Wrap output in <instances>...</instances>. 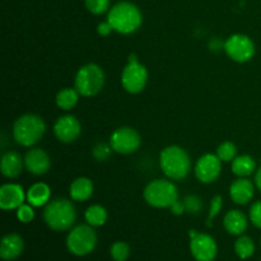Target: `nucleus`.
I'll use <instances>...</instances> for the list:
<instances>
[{
	"mask_svg": "<svg viewBox=\"0 0 261 261\" xmlns=\"http://www.w3.org/2000/svg\"><path fill=\"white\" fill-rule=\"evenodd\" d=\"M107 22L112 30L120 35H132L137 32L143 23V15L139 8L130 2H119L110 8Z\"/></svg>",
	"mask_w": 261,
	"mask_h": 261,
	"instance_id": "f257e3e1",
	"label": "nucleus"
},
{
	"mask_svg": "<svg viewBox=\"0 0 261 261\" xmlns=\"http://www.w3.org/2000/svg\"><path fill=\"white\" fill-rule=\"evenodd\" d=\"M260 246H261V240H260Z\"/></svg>",
	"mask_w": 261,
	"mask_h": 261,
	"instance_id": "e433bc0d",
	"label": "nucleus"
},
{
	"mask_svg": "<svg viewBox=\"0 0 261 261\" xmlns=\"http://www.w3.org/2000/svg\"><path fill=\"white\" fill-rule=\"evenodd\" d=\"M79 92L75 88H64L56 94V106L64 111H70L76 106L79 101Z\"/></svg>",
	"mask_w": 261,
	"mask_h": 261,
	"instance_id": "5701e85b",
	"label": "nucleus"
},
{
	"mask_svg": "<svg viewBox=\"0 0 261 261\" xmlns=\"http://www.w3.org/2000/svg\"><path fill=\"white\" fill-rule=\"evenodd\" d=\"M190 252L196 261H214L218 255V245L208 233H196L190 239Z\"/></svg>",
	"mask_w": 261,
	"mask_h": 261,
	"instance_id": "f8f14e48",
	"label": "nucleus"
},
{
	"mask_svg": "<svg viewBox=\"0 0 261 261\" xmlns=\"http://www.w3.org/2000/svg\"><path fill=\"white\" fill-rule=\"evenodd\" d=\"M249 219L246 214L240 209H232L226 213L223 218V227L232 236H241L246 232Z\"/></svg>",
	"mask_w": 261,
	"mask_h": 261,
	"instance_id": "6ab92c4d",
	"label": "nucleus"
},
{
	"mask_svg": "<svg viewBox=\"0 0 261 261\" xmlns=\"http://www.w3.org/2000/svg\"><path fill=\"white\" fill-rule=\"evenodd\" d=\"M51 199V189L45 182H36L27 190V203L35 208H41L48 204Z\"/></svg>",
	"mask_w": 261,
	"mask_h": 261,
	"instance_id": "412c9836",
	"label": "nucleus"
},
{
	"mask_svg": "<svg viewBox=\"0 0 261 261\" xmlns=\"http://www.w3.org/2000/svg\"><path fill=\"white\" fill-rule=\"evenodd\" d=\"M249 219L256 228L261 229V200L251 205L249 212Z\"/></svg>",
	"mask_w": 261,
	"mask_h": 261,
	"instance_id": "473e14b6",
	"label": "nucleus"
},
{
	"mask_svg": "<svg viewBox=\"0 0 261 261\" xmlns=\"http://www.w3.org/2000/svg\"><path fill=\"white\" fill-rule=\"evenodd\" d=\"M160 167L170 180H184L191 171L190 155L180 145L166 147L160 154Z\"/></svg>",
	"mask_w": 261,
	"mask_h": 261,
	"instance_id": "7ed1b4c3",
	"label": "nucleus"
},
{
	"mask_svg": "<svg viewBox=\"0 0 261 261\" xmlns=\"http://www.w3.org/2000/svg\"><path fill=\"white\" fill-rule=\"evenodd\" d=\"M222 163L223 162L214 153H206V154L201 155L196 161L195 167H194L195 177L201 184H213L214 181L218 180L219 175H221Z\"/></svg>",
	"mask_w": 261,
	"mask_h": 261,
	"instance_id": "9b49d317",
	"label": "nucleus"
},
{
	"mask_svg": "<svg viewBox=\"0 0 261 261\" xmlns=\"http://www.w3.org/2000/svg\"><path fill=\"white\" fill-rule=\"evenodd\" d=\"M27 200V193L19 184H5L0 188V208L3 211H17Z\"/></svg>",
	"mask_w": 261,
	"mask_h": 261,
	"instance_id": "4468645a",
	"label": "nucleus"
},
{
	"mask_svg": "<svg viewBox=\"0 0 261 261\" xmlns=\"http://www.w3.org/2000/svg\"><path fill=\"white\" fill-rule=\"evenodd\" d=\"M222 206H223V199L221 195H216L212 198L211 200V206H209V213H208V219H206V226L211 228L212 227V221L216 218L219 214V212L222 211Z\"/></svg>",
	"mask_w": 261,
	"mask_h": 261,
	"instance_id": "7c9ffc66",
	"label": "nucleus"
},
{
	"mask_svg": "<svg viewBox=\"0 0 261 261\" xmlns=\"http://www.w3.org/2000/svg\"><path fill=\"white\" fill-rule=\"evenodd\" d=\"M109 218V213H107L106 208L99 204H94L87 208V211L84 212V219H86L87 223L92 227H102L107 222Z\"/></svg>",
	"mask_w": 261,
	"mask_h": 261,
	"instance_id": "b1692460",
	"label": "nucleus"
},
{
	"mask_svg": "<svg viewBox=\"0 0 261 261\" xmlns=\"http://www.w3.org/2000/svg\"><path fill=\"white\" fill-rule=\"evenodd\" d=\"M24 167L30 173L35 176L45 175L51 167L50 155L40 148L30 149L24 154Z\"/></svg>",
	"mask_w": 261,
	"mask_h": 261,
	"instance_id": "2eb2a0df",
	"label": "nucleus"
},
{
	"mask_svg": "<svg viewBox=\"0 0 261 261\" xmlns=\"http://www.w3.org/2000/svg\"><path fill=\"white\" fill-rule=\"evenodd\" d=\"M97 237L94 227L87 224H79L70 229L66 237V247L69 252L75 256H86L89 255L97 246Z\"/></svg>",
	"mask_w": 261,
	"mask_h": 261,
	"instance_id": "0eeeda50",
	"label": "nucleus"
},
{
	"mask_svg": "<svg viewBox=\"0 0 261 261\" xmlns=\"http://www.w3.org/2000/svg\"><path fill=\"white\" fill-rule=\"evenodd\" d=\"M217 155L222 162H232L237 157V147L232 142H224L217 148Z\"/></svg>",
	"mask_w": 261,
	"mask_h": 261,
	"instance_id": "a878e982",
	"label": "nucleus"
},
{
	"mask_svg": "<svg viewBox=\"0 0 261 261\" xmlns=\"http://www.w3.org/2000/svg\"><path fill=\"white\" fill-rule=\"evenodd\" d=\"M94 186L92 182L91 178L88 177H78L70 184V188H69V195H70L71 200L78 201H86L93 195Z\"/></svg>",
	"mask_w": 261,
	"mask_h": 261,
	"instance_id": "aec40b11",
	"label": "nucleus"
},
{
	"mask_svg": "<svg viewBox=\"0 0 261 261\" xmlns=\"http://www.w3.org/2000/svg\"><path fill=\"white\" fill-rule=\"evenodd\" d=\"M143 196L153 208H171L178 200V189L170 178H158L145 186Z\"/></svg>",
	"mask_w": 261,
	"mask_h": 261,
	"instance_id": "39448f33",
	"label": "nucleus"
},
{
	"mask_svg": "<svg viewBox=\"0 0 261 261\" xmlns=\"http://www.w3.org/2000/svg\"><path fill=\"white\" fill-rule=\"evenodd\" d=\"M223 48L229 59L241 64L251 60L256 53L254 41L249 36L242 35V33L229 36L224 42Z\"/></svg>",
	"mask_w": 261,
	"mask_h": 261,
	"instance_id": "1a4fd4ad",
	"label": "nucleus"
},
{
	"mask_svg": "<svg viewBox=\"0 0 261 261\" xmlns=\"http://www.w3.org/2000/svg\"><path fill=\"white\" fill-rule=\"evenodd\" d=\"M110 254L115 261H126L130 256V246L126 242L117 241L111 246Z\"/></svg>",
	"mask_w": 261,
	"mask_h": 261,
	"instance_id": "bb28decb",
	"label": "nucleus"
},
{
	"mask_svg": "<svg viewBox=\"0 0 261 261\" xmlns=\"http://www.w3.org/2000/svg\"><path fill=\"white\" fill-rule=\"evenodd\" d=\"M24 167V158L15 150H8L2 155L0 171L7 178H15L22 173Z\"/></svg>",
	"mask_w": 261,
	"mask_h": 261,
	"instance_id": "a211bd4d",
	"label": "nucleus"
},
{
	"mask_svg": "<svg viewBox=\"0 0 261 261\" xmlns=\"http://www.w3.org/2000/svg\"><path fill=\"white\" fill-rule=\"evenodd\" d=\"M112 150L117 154L127 155L137 152L142 145V138L135 129L130 126L117 127L110 137Z\"/></svg>",
	"mask_w": 261,
	"mask_h": 261,
	"instance_id": "9d476101",
	"label": "nucleus"
},
{
	"mask_svg": "<svg viewBox=\"0 0 261 261\" xmlns=\"http://www.w3.org/2000/svg\"><path fill=\"white\" fill-rule=\"evenodd\" d=\"M255 196V184L247 177H239L229 186V198L234 204L246 205Z\"/></svg>",
	"mask_w": 261,
	"mask_h": 261,
	"instance_id": "dca6fc26",
	"label": "nucleus"
},
{
	"mask_svg": "<svg viewBox=\"0 0 261 261\" xmlns=\"http://www.w3.org/2000/svg\"><path fill=\"white\" fill-rule=\"evenodd\" d=\"M106 82L103 69L94 63H89L78 69L74 78V88L83 97H93L102 91Z\"/></svg>",
	"mask_w": 261,
	"mask_h": 261,
	"instance_id": "423d86ee",
	"label": "nucleus"
},
{
	"mask_svg": "<svg viewBox=\"0 0 261 261\" xmlns=\"http://www.w3.org/2000/svg\"><path fill=\"white\" fill-rule=\"evenodd\" d=\"M46 133L45 120L35 114H25L13 124V139L22 147H33Z\"/></svg>",
	"mask_w": 261,
	"mask_h": 261,
	"instance_id": "20e7f679",
	"label": "nucleus"
},
{
	"mask_svg": "<svg viewBox=\"0 0 261 261\" xmlns=\"http://www.w3.org/2000/svg\"><path fill=\"white\" fill-rule=\"evenodd\" d=\"M234 252L242 260H247L255 254V242L251 237L241 234L234 242Z\"/></svg>",
	"mask_w": 261,
	"mask_h": 261,
	"instance_id": "393cba45",
	"label": "nucleus"
},
{
	"mask_svg": "<svg viewBox=\"0 0 261 261\" xmlns=\"http://www.w3.org/2000/svg\"><path fill=\"white\" fill-rule=\"evenodd\" d=\"M255 186L257 188V190L261 191V167H259L255 172Z\"/></svg>",
	"mask_w": 261,
	"mask_h": 261,
	"instance_id": "c9c22d12",
	"label": "nucleus"
},
{
	"mask_svg": "<svg viewBox=\"0 0 261 261\" xmlns=\"http://www.w3.org/2000/svg\"><path fill=\"white\" fill-rule=\"evenodd\" d=\"M15 214H17L18 221L22 222V223H31V222L35 219V206L28 204H22L19 208L15 211Z\"/></svg>",
	"mask_w": 261,
	"mask_h": 261,
	"instance_id": "c756f323",
	"label": "nucleus"
},
{
	"mask_svg": "<svg viewBox=\"0 0 261 261\" xmlns=\"http://www.w3.org/2000/svg\"><path fill=\"white\" fill-rule=\"evenodd\" d=\"M170 209H171V212H172V214H175V216H182V214L186 212L184 200L182 201L177 200L172 206H171Z\"/></svg>",
	"mask_w": 261,
	"mask_h": 261,
	"instance_id": "f704fd0d",
	"label": "nucleus"
},
{
	"mask_svg": "<svg viewBox=\"0 0 261 261\" xmlns=\"http://www.w3.org/2000/svg\"><path fill=\"white\" fill-rule=\"evenodd\" d=\"M231 170L237 177H249L256 172V162L249 154L237 155L231 162Z\"/></svg>",
	"mask_w": 261,
	"mask_h": 261,
	"instance_id": "4be33fe9",
	"label": "nucleus"
},
{
	"mask_svg": "<svg viewBox=\"0 0 261 261\" xmlns=\"http://www.w3.org/2000/svg\"><path fill=\"white\" fill-rule=\"evenodd\" d=\"M110 2L111 0H84V4L92 14L101 15L110 10Z\"/></svg>",
	"mask_w": 261,
	"mask_h": 261,
	"instance_id": "cd10ccee",
	"label": "nucleus"
},
{
	"mask_svg": "<svg viewBox=\"0 0 261 261\" xmlns=\"http://www.w3.org/2000/svg\"><path fill=\"white\" fill-rule=\"evenodd\" d=\"M82 133V125L79 120L73 115L60 116L54 124V135L61 143H73L79 138Z\"/></svg>",
	"mask_w": 261,
	"mask_h": 261,
	"instance_id": "ddd939ff",
	"label": "nucleus"
},
{
	"mask_svg": "<svg viewBox=\"0 0 261 261\" xmlns=\"http://www.w3.org/2000/svg\"><path fill=\"white\" fill-rule=\"evenodd\" d=\"M112 152L114 150H112V147L110 143L109 144H106V143H97L93 147V150H92V155L98 162H105V161L109 160Z\"/></svg>",
	"mask_w": 261,
	"mask_h": 261,
	"instance_id": "c85d7f7f",
	"label": "nucleus"
},
{
	"mask_svg": "<svg viewBox=\"0 0 261 261\" xmlns=\"http://www.w3.org/2000/svg\"><path fill=\"white\" fill-rule=\"evenodd\" d=\"M112 31L114 30H112L111 24L107 22V19L105 20V22L98 23V25H97V33H98L99 36H102V37H106V36H109Z\"/></svg>",
	"mask_w": 261,
	"mask_h": 261,
	"instance_id": "72a5a7b5",
	"label": "nucleus"
},
{
	"mask_svg": "<svg viewBox=\"0 0 261 261\" xmlns=\"http://www.w3.org/2000/svg\"><path fill=\"white\" fill-rule=\"evenodd\" d=\"M186 212L190 214H198L203 209V201L198 195H188L184 199Z\"/></svg>",
	"mask_w": 261,
	"mask_h": 261,
	"instance_id": "2f4dec72",
	"label": "nucleus"
},
{
	"mask_svg": "<svg viewBox=\"0 0 261 261\" xmlns=\"http://www.w3.org/2000/svg\"><path fill=\"white\" fill-rule=\"evenodd\" d=\"M24 250V241L17 233H8L0 244V257L4 261H13L20 256Z\"/></svg>",
	"mask_w": 261,
	"mask_h": 261,
	"instance_id": "f3484780",
	"label": "nucleus"
},
{
	"mask_svg": "<svg viewBox=\"0 0 261 261\" xmlns=\"http://www.w3.org/2000/svg\"><path fill=\"white\" fill-rule=\"evenodd\" d=\"M42 217L48 228L56 232H64L71 229L75 223L76 211L71 200L59 198L46 204Z\"/></svg>",
	"mask_w": 261,
	"mask_h": 261,
	"instance_id": "f03ea898",
	"label": "nucleus"
},
{
	"mask_svg": "<svg viewBox=\"0 0 261 261\" xmlns=\"http://www.w3.org/2000/svg\"><path fill=\"white\" fill-rule=\"evenodd\" d=\"M148 74L147 68L139 61L137 55H130L127 60L126 66L122 69L121 73V84L122 88L132 94H138L143 92V89L147 87Z\"/></svg>",
	"mask_w": 261,
	"mask_h": 261,
	"instance_id": "6e6552de",
	"label": "nucleus"
}]
</instances>
